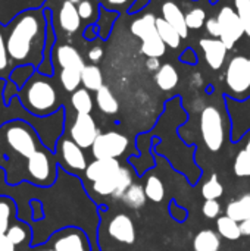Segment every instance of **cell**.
I'll use <instances>...</instances> for the list:
<instances>
[{"label":"cell","instance_id":"f5cc1de1","mask_svg":"<svg viewBox=\"0 0 250 251\" xmlns=\"http://www.w3.org/2000/svg\"><path fill=\"white\" fill-rule=\"evenodd\" d=\"M202 82H203V78H202L200 74H194V75L192 76V84H193L194 87H200Z\"/></svg>","mask_w":250,"mask_h":251},{"label":"cell","instance_id":"30bf717a","mask_svg":"<svg viewBox=\"0 0 250 251\" xmlns=\"http://www.w3.org/2000/svg\"><path fill=\"white\" fill-rule=\"evenodd\" d=\"M99 134L100 129L90 113H77V118L69 128V135L72 141H75L84 150L91 149Z\"/></svg>","mask_w":250,"mask_h":251},{"label":"cell","instance_id":"3957f363","mask_svg":"<svg viewBox=\"0 0 250 251\" xmlns=\"http://www.w3.org/2000/svg\"><path fill=\"white\" fill-rule=\"evenodd\" d=\"M0 135L4 146L15 154L28 159L40 149L38 135L24 121H10L0 128Z\"/></svg>","mask_w":250,"mask_h":251},{"label":"cell","instance_id":"f546056e","mask_svg":"<svg viewBox=\"0 0 250 251\" xmlns=\"http://www.w3.org/2000/svg\"><path fill=\"white\" fill-rule=\"evenodd\" d=\"M71 104L77 113H91L94 103L87 88H78L71 94Z\"/></svg>","mask_w":250,"mask_h":251},{"label":"cell","instance_id":"f35d334b","mask_svg":"<svg viewBox=\"0 0 250 251\" xmlns=\"http://www.w3.org/2000/svg\"><path fill=\"white\" fill-rule=\"evenodd\" d=\"M236 12L245 26L246 35L250 37V0H234Z\"/></svg>","mask_w":250,"mask_h":251},{"label":"cell","instance_id":"7402d4cb","mask_svg":"<svg viewBox=\"0 0 250 251\" xmlns=\"http://www.w3.org/2000/svg\"><path fill=\"white\" fill-rule=\"evenodd\" d=\"M131 32L139 37L140 40H144L150 35H153L155 32H158L156 28V16L152 13H146L144 16L136 19L131 24Z\"/></svg>","mask_w":250,"mask_h":251},{"label":"cell","instance_id":"2e32d148","mask_svg":"<svg viewBox=\"0 0 250 251\" xmlns=\"http://www.w3.org/2000/svg\"><path fill=\"white\" fill-rule=\"evenodd\" d=\"M162 18L167 19L181 35V38L189 37V26L186 24V13L175 1H165L162 4Z\"/></svg>","mask_w":250,"mask_h":251},{"label":"cell","instance_id":"5bb4252c","mask_svg":"<svg viewBox=\"0 0 250 251\" xmlns=\"http://www.w3.org/2000/svg\"><path fill=\"white\" fill-rule=\"evenodd\" d=\"M199 44L205 53V60L209 65V68L214 71L221 69L228 53V49L221 41V38H202Z\"/></svg>","mask_w":250,"mask_h":251},{"label":"cell","instance_id":"f907efd6","mask_svg":"<svg viewBox=\"0 0 250 251\" xmlns=\"http://www.w3.org/2000/svg\"><path fill=\"white\" fill-rule=\"evenodd\" d=\"M161 66H162V65H161V62H159L158 57H149V59L146 60V68H147V71L155 72V71H159Z\"/></svg>","mask_w":250,"mask_h":251},{"label":"cell","instance_id":"9a60e30c","mask_svg":"<svg viewBox=\"0 0 250 251\" xmlns=\"http://www.w3.org/2000/svg\"><path fill=\"white\" fill-rule=\"evenodd\" d=\"M122 165L118 159H96L91 163H88L85 172V178L91 182H97L100 179H105L115 174Z\"/></svg>","mask_w":250,"mask_h":251},{"label":"cell","instance_id":"ac0fdd59","mask_svg":"<svg viewBox=\"0 0 250 251\" xmlns=\"http://www.w3.org/2000/svg\"><path fill=\"white\" fill-rule=\"evenodd\" d=\"M56 62L60 66V69H77V71H83V68L85 66L83 56L78 53V50L69 44H62L56 49L55 53Z\"/></svg>","mask_w":250,"mask_h":251},{"label":"cell","instance_id":"d4e9b609","mask_svg":"<svg viewBox=\"0 0 250 251\" xmlns=\"http://www.w3.org/2000/svg\"><path fill=\"white\" fill-rule=\"evenodd\" d=\"M227 216L237 222H243L250 218V193L243 194L240 199L228 203L227 206Z\"/></svg>","mask_w":250,"mask_h":251},{"label":"cell","instance_id":"e0dca14e","mask_svg":"<svg viewBox=\"0 0 250 251\" xmlns=\"http://www.w3.org/2000/svg\"><path fill=\"white\" fill-rule=\"evenodd\" d=\"M81 16L75 3L65 0L59 10V25L68 34H75L81 26Z\"/></svg>","mask_w":250,"mask_h":251},{"label":"cell","instance_id":"ee69618b","mask_svg":"<svg viewBox=\"0 0 250 251\" xmlns=\"http://www.w3.org/2000/svg\"><path fill=\"white\" fill-rule=\"evenodd\" d=\"M180 62H183V63H186V65H196V63H197V54H196V51H194L192 47L186 49V50L180 54Z\"/></svg>","mask_w":250,"mask_h":251},{"label":"cell","instance_id":"d6a6232c","mask_svg":"<svg viewBox=\"0 0 250 251\" xmlns=\"http://www.w3.org/2000/svg\"><path fill=\"white\" fill-rule=\"evenodd\" d=\"M15 218V204L10 199L0 197V234H6Z\"/></svg>","mask_w":250,"mask_h":251},{"label":"cell","instance_id":"4dcf8cb0","mask_svg":"<svg viewBox=\"0 0 250 251\" xmlns=\"http://www.w3.org/2000/svg\"><path fill=\"white\" fill-rule=\"evenodd\" d=\"M118 16H119V12L109 10L105 6H100V15H99V19L96 24L99 26V37L102 40H108V37L112 31V26H113Z\"/></svg>","mask_w":250,"mask_h":251},{"label":"cell","instance_id":"60d3db41","mask_svg":"<svg viewBox=\"0 0 250 251\" xmlns=\"http://www.w3.org/2000/svg\"><path fill=\"white\" fill-rule=\"evenodd\" d=\"M202 212L208 219H215L221 213V204L218 203V200H206L203 203Z\"/></svg>","mask_w":250,"mask_h":251},{"label":"cell","instance_id":"9c48e42d","mask_svg":"<svg viewBox=\"0 0 250 251\" xmlns=\"http://www.w3.org/2000/svg\"><path fill=\"white\" fill-rule=\"evenodd\" d=\"M218 22H220V28H221V41L227 46L228 50H231L234 47V44L246 34L245 32V26L236 12V9H233L231 6H224L217 16Z\"/></svg>","mask_w":250,"mask_h":251},{"label":"cell","instance_id":"4316f807","mask_svg":"<svg viewBox=\"0 0 250 251\" xmlns=\"http://www.w3.org/2000/svg\"><path fill=\"white\" fill-rule=\"evenodd\" d=\"M233 171L239 178H250V132L248 134L243 149L237 153L234 159Z\"/></svg>","mask_w":250,"mask_h":251},{"label":"cell","instance_id":"cb8c5ba5","mask_svg":"<svg viewBox=\"0 0 250 251\" xmlns=\"http://www.w3.org/2000/svg\"><path fill=\"white\" fill-rule=\"evenodd\" d=\"M81 84L88 91H97L103 87V75L97 65H85L81 71Z\"/></svg>","mask_w":250,"mask_h":251},{"label":"cell","instance_id":"db71d44e","mask_svg":"<svg viewBox=\"0 0 250 251\" xmlns=\"http://www.w3.org/2000/svg\"><path fill=\"white\" fill-rule=\"evenodd\" d=\"M69 1H72V3H75V4H78V3H80L81 0H69Z\"/></svg>","mask_w":250,"mask_h":251},{"label":"cell","instance_id":"8d00e7d4","mask_svg":"<svg viewBox=\"0 0 250 251\" xmlns=\"http://www.w3.org/2000/svg\"><path fill=\"white\" fill-rule=\"evenodd\" d=\"M34 69H35V68H34L32 65H19L18 68H15V69L10 72V79H12V82H13L16 87L22 88V87L25 85V82L32 76Z\"/></svg>","mask_w":250,"mask_h":251},{"label":"cell","instance_id":"f1b7e54d","mask_svg":"<svg viewBox=\"0 0 250 251\" xmlns=\"http://www.w3.org/2000/svg\"><path fill=\"white\" fill-rule=\"evenodd\" d=\"M124 201V204L133 210H139L141 209L144 204H146V200H147V196H146V191L141 185L139 184H133L127 191L125 194L122 196L121 199Z\"/></svg>","mask_w":250,"mask_h":251},{"label":"cell","instance_id":"6da1fadb","mask_svg":"<svg viewBox=\"0 0 250 251\" xmlns=\"http://www.w3.org/2000/svg\"><path fill=\"white\" fill-rule=\"evenodd\" d=\"M47 38L46 10L28 9L19 13L9 25L6 46L10 62L38 68L44 59Z\"/></svg>","mask_w":250,"mask_h":251},{"label":"cell","instance_id":"484cf974","mask_svg":"<svg viewBox=\"0 0 250 251\" xmlns=\"http://www.w3.org/2000/svg\"><path fill=\"white\" fill-rule=\"evenodd\" d=\"M167 44L164 43V40L161 38L159 32H155L153 35L141 40V46H140V51L147 56V57H162L167 53Z\"/></svg>","mask_w":250,"mask_h":251},{"label":"cell","instance_id":"ba28073f","mask_svg":"<svg viewBox=\"0 0 250 251\" xmlns=\"http://www.w3.org/2000/svg\"><path fill=\"white\" fill-rule=\"evenodd\" d=\"M133 185V176L128 168L121 166L115 174L111 176L93 182V190L99 196H108L115 200L122 199L125 191Z\"/></svg>","mask_w":250,"mask_h":251},{"label":"cell","instance_id":"f6af8a7d","mask_svg":"<svg viewBox=\"0 0 250 251\" xmlns=\"http://www.w3.org/2000/svg\"><path fill=\"white\" fill-rule=\"evenodd\" d=\"M149 3H150V0H133L131 6L128 7V15H136V13L141 12Z\"/></svg>","mask_w":250,"mask_h":251},{"label":"cell","instance_id":"7c38bea8","mask_svg":"<svg viewBox=\"0 0 250 251\" xmlns=\"http://www.w3.org/2000/svg\"><path fill=\"white\" fill-rule=\"evenodd\" d=\"M60 159L63 165L71 171H85L87 169V159L84 156V149H81L75 141L71 138H63L57 144Z\"/></svg>","mask_w":250,"mask_h":251},{"label":"cell","instance_id":"ab89813d","mask_svg":"<svg viewBox=\"0 0 250 251\" xmlns=\"http://www.w3.org/2000/svg\"><path fill=\"white\" fill-rule=\"evenodd\" d=\"M9 53H7V46H6V37L3 35L1 26H0V75L7 72L9 68Z\"/></svg>","mask_w":250,"mask_h":251},{"label":"cell","instance_id":"8992f818","mask_svg":"<svg viewBox=\"0 0 250 251\" xmlns=\"http://www.w3.org/2000/svg\"><path fill=\"white\" fill-rule=\"evenodd\" d=\"M27 179L35 185H50L56 178V162L47 149H38L27 159Z\"/></svg>","mask_w":250,"mask_h":251},{"label":"cell","instance_id":"1f68e13d","mask_svg":"<svg viewBox=\"0 0 250 251\" xmlns=\"http://www.w3.org/2000/svg\"><path fill=\"white\" fill-rule=\"evenodd\" d=\"M144 191H146L147 199L152 200L153 203H159V201H162L164 197H165V187H164V182H162L161 178L156 176V175H150V176L146 179Z\"/></svg>","mask_w":250,"mask_h":251},{"label":"cell","instance_id":"b9f144b4","mask_svg":"<svg viewBox=\"0 0 250 251\" xmlns=\"http://www.w3.org/2000/svg\"><path fill=\"white\" fill-rule=\"evenodd\" d=\"M77 7H78V13L81 19L84 21H90L94 16V13H97L94 9V3L91 0H81Z\"/></svg>","mask_w":250,"mask_h":251},{"label":"cell","instance_id":"7dc6e473","mask_svg":"<svg viewBox=\"0 0 250 251\" xmlns=\"http://www.w3.org/2000/svg\"><path fill=\"white\" fill-rule=\"evenodd\" d=\"M103 54H105V51H103L102 46H96V47L90 49V51H88L87 56H88V59H90L93 63H99V62L102 60Z\"/></svg>","mask_w":250,"mask_h":251},{"label":"cell","instance_id":"e575fe53","mask_svg":"<svg viewBox=\"0 0 250 251\" xmlns=\"http://www.w3.org/2000/svg\"><path fill=\"white\" fill-rule=\"evenodd\" d=\"M59 79H60V84H62L65 91L74 93L75 90H78V87L81 84V71H77V69H60Z\"/></svg>","mask_w":250,"mask_h":251},{"label":"cell","instance_id":"681fc988","mask_svg":"<svg viewBox=\"0 0 250 251\" xmlns=\"http://www.w3.org/2000/svg\"><path fill=\"white\" fill-rule=\"evenodd\" d=\"M0 251H16V246L6 234H0Z\"/></svg>","mask_w":250,"mask_h":251},{"label":"cell","instance_id":"74e56055","mask_svg":"<svg viewBox=\"0 0 250 251\" xmlns=\"http://www.w3.org/2000/svg\"><path fill=\"white\" fill-rule=\"evenodd\" d=\"M206 22V12L200 7H194L186 13V24L189 29H199Z\"/></svg>","mask_w":250,"mask_h":251},{"label":"cell","instance_id":"44dd1931","mask_svg":"<svg viewBox=\"0 0 250 251\" xmlns=\"http://www.w3.org/2000/svg\"><path fill=\"white\" fill-rule=\"evenodd\" d=\"M96 104L100 112L106 115H115L119 110V103L109 87L103 85L96 91Z\"/></svg>","mask_w":250,"mask_h":251},{"label":"cell","instance_id":"52a82bcc","mask_svg":"<svg viewBox=\"0 0 250 251\" xmlns=\"http://www.w3.org/2000/svg\"><path fill=\"white\" fill-rule=\"evenodd\" d=\"M128 138L116 131L100 132L91 146V153L94 159H118L128 149Z\"/></svg>","mask_w":250,"mask_h":251},{"label":"cell","instance_id":"603a6c76","mask_svg":"<svg viewBox=\"0 0 250 251\" xmlns=\"http://www.w3.org/2000/svg\"><path fill=\"white\" fill-rule=\"evenodd\" d=\"M156 28L158 32L161 35V38L164 40V43L169 47V49H178L181 46V35L178 34V31L162 16L156 18Z\"/></svg>","mask_w":250,"mask_h":251},{"label":"cell","instance_id":"d6986e66","mask_svg":"<svg viewBox=\"0 0 250 251\" xmlns=\"http://www.w3.org/2000/svg\"><path fill=\"white\" fill-rule=\"evenodd\" d=\"M155 81L162 91H172L178 85L180 76L177 69L171 63H164L159 68V71H156Z\"/></svg>","mask_w":250,"mask_h":251},{"label":"cell","instance_id":"4fadbf2b","mask_svg":"<svg viewBox=\"0 0 250 251\" xmlns=\"http://www.w3.org/2000/svg\"><path fill=\"white\" fill-rule=\"evenodd\" d=\"M108 234L118 243L134 244L136 241V226L128 215L119 213L112 218L108 225Z\"/></svg>","mask_w":250,"mask_h":251},{"label":"cell","instance_id":"8fae6325","mask_svg":"<svg viewBox=\"0 0 250 251\" xmlns=\"http://www.w3.org/2000/svg\"><path fill=\"white\" fill-rule=\"evenodd\" d=\"M52 249L55 251H88V244L81 231L68 228L52 237Z\"/></svg>","mask_w":250,"mask_h":251},{"label":"cell","instance_id":"ffe728a7","mask_svg":"<svg viewBox=\"0 0 250 251\" xmlns=\"http://www.w3.org/2000/svg\"><path fill=\"white\" fill-rule=\"evenodd\" d=\"M194 251H220L221 249V238L212 229H203L197 232L193 240Z\"/></svg>","mask_w":250,"mask_h":251},{"label":"cell","instance_id":"d590c367","mask_svg":"<svg viewBox=\"0 0 250 251\" xmlns=\"http://www.w3.org/2000/svg\"><path fill=\"white\" fill-rule=\"evenodd\" d=\"M224 194V187L218 179V175L214 174L202 187V196L205 200H218Z\"/></svg>","mask_w":250,"mask_h":251},{"label":"cell","instance_id":"83f0119b","mask_svg":"<svg viewBox=\"0 0 250 251\" xmlns=\"http://www.w3.org/2000/svg\"><path fill=\"white\" fill-rule=\"evenodd\" d=\"M217 229H218L220 235L228 241H237L242 237L240 224L227 215L217 219Z\"/></svg>","mask_w":250,"mask_h":251},{"label":"cell","instance_id":"c3c4849f","mask_svg":"<svg viewBox=\"0 0 250 251\" xmlns=\"http://www.w3.org/2000/svg\"><path fill=\"white\" fill-rule=\"evenodd\" d=\"M128 1L130 0H102V6H105L109 10H115V9L124 7ZM131 3H133V0H131Z\"/></svg>","mask_w":250,"mask_h":251},{"label":"cell","instance_id":"11a10c76","mask_svg":"<svg viewBox=\"0 0 250 251\" xmlns=\"http://www.w3.org/2000/svg\"><path fill=\"white\" fill-rule=\"evenodd\" d=\"M38 251H55L53 249H46V250H38Z\"/></svg>","mask_w":250,"mask_h":251},{"label":"cell","instance_id":"836d02e7","mask_svg":"<svg viewBox=\"0 0 250 251\" xmlns=\"http://www.w3.org/2000/svg\"><path fill=\"white\" fill-rule=\"evenodd\" d=\"M6 235L9 237V240L18 247V246H22L25 243H28V240L31 238V232H29V228L22 224V222H15L13 225L9 226Z\"/></svg>","mask_w":250,"mask_h":251},{"label":"cell","instance_id":"277c9868","mask_svg":"<svg viewBox=\"0 0 250 251\" xmlns=\"http://www.w3.org/2000/svg\"><path fill=\"white\" fill-rule=\"evenodd\" d=\"M200 132L205 146L211 151H220L225 140L224 115L218 106L209 104L200 113Z\"/></svg>","mask_w":250,"mask_h":251},{"label":"cell","instance_id":"7a4b0ae2","mask_svg":"<svg viewBox=\"0 0 250 251\" xmlns=\"http://www.w3.org/2000/svg\"><path fill=\"white\" fill-rule=\"evenodd\" d=\"M40 72H34L19 91L22 106L38 118L55 115L59 109V93L53 82Z\"/></svg>","mask_w":250,"mask_h":251},{"label":"cell","instance_id":"7bdbcfd3","mask_svg":"<svg viewBox=\"0 0 250 251\" xmlns=\"http://www.w3.org/2000/svg\"><path fill=\"white\" fill-rule=\"evenodd\" d=\"M205 28H206V32H208L212 38H220V35H221V28H220V22H218L217 18H209V19H206Z\"/></svg>","mask_w":250,"mask_h":251},{"label":"cell","instance_id":"816d5d0a","mask_svg":"<svg viewBox=\"0 0 250 251\" xmlns=\"http://www.w3.org/2000/svg\"><path fill=\"white\" fill-rule=\"evenodd\" d=\"M240 229H242V235H248L250 237V218L240 222Z\"/></svg>","mask_w":250,"mask_h":251},{"label":"cell","instance_id":"bcb514c9","mask_svg":"<svg viewBox=\"0 0 250 251\" xmlns=\"http://www.w3.org/2000/svg\"><path fill=\"white\" fill-rule=\"evenodd\" d=\"M84 38L87 40H96L99 37V26L97 24H88L84 29V34H83Z\"/></svg>","mask_w":250,"mask_h":251},{"label":"cell","instance_id":"5b68a950","mask_svg":"<svg viewBox=\"0 0 250 251\" xmlns=\"http://www.w3.org/2000/svg\"><path fill=\"white\" fill-rule=\"evenodd\" d=\"M227 94L236 100H245L250 90V59L246 56H234L225 71Z\"/></svg>","mask_w":250,"mask_h":251}]
</instances>
